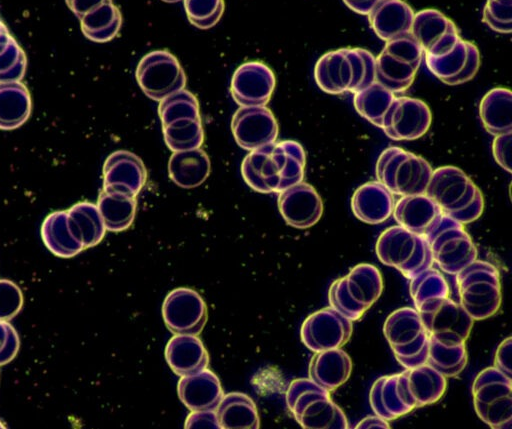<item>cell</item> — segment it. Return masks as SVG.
Listing matches in <instances>:
<instances>
[{"label":"cell","mask_w":512,"mask_h":429,"mask_svg":"<svg viewBox=\"0 0 512 429\" xmlns=\"http://www.w3.org/2000/svg\"><path fill=\"white\" fill-rule=\"evenodd\" d=\"M73 210L80 219L84 244L92 246L100 242L106 228L97 206L91 203H80Z\"/></svg>","instance_id":"f6af8a7d"},{"label":"cell","mask_w":512,"mask_h":429,"mask_svg":"<svg viewBox=\"0 0 512 429\" xmlns=\"http://www.w3.org/2000/svg\"><path fill=\"white\" fill-rule=\"evenodd\" d=\"M383 333L405 369L426 363L429 334L416 309L403 307L393 311L384 322Z\"/></svg>","instance_id":"30bf717a"},{"label":"cell","mask_w":512,"mask_h":429,"mask_svg":"<svg viewBox=\"0 0 512 429\" xmlns=\"http://www.w3.org/2000/svg\"><path fill=\"white\" fill-rule=\"evenodd\" d=\"M393 208V194L379 181L361 185L351 198L353 214L367 224L374 225L386 221L392 215Z\"/></svg>","instance_id":"4316f807"},{"label":"cell","mask_w":512,"mask_h":429,"mask_svg":"<svg viewBox=\"0 0 512 429\" xmlns=\"http://www.w3.org/2000/svg\"><path fill=\"white\" fill-rule=\"evenodd\" d=\"M423 57L429 71L447 85H460L470 81L480 67L477 46L462 38L446 54Z\"/></svg>","instance_id":"44dd1931"},{"label":"cell","mask_w":512,"mask_h":429,"mask_svg":"<svg viewBox=\"0 0 512 429\" xmlns=\"http://www.w3.org/2000/svg\"><path fill=\"white\" fill-rule=\"evenodd\" d=\"M79 20L84 36L97 43L115 38L123 22L119 8L112 1L93 9Z\"/></svg>","instance_id":"8d00e7d4"},{"label":"cell","mask_w":512,"mask_h":429,"mask_svg":"<svg viewBox=\"0 0 512 429\" xmlns=\"http://www.w3.org/2000/svg\"><path fill=\"white\" fill-rule=\"evenodd\" d=\"M410 35L424 55L448 53L461 38L454 22L437 9H423L414 14Z\"/></svg>","instance_id":"ac0fdd59"},{"label":"cell","mask_w":512,"mask_h":429,"mask_svg":"<svg viewBox=\"0 0 512 429\" xmlns=\"http://www.w3.org/2000/svg\"><path fill=\"white\" fill-rule=\"evenodd\" d=\"M188 21L199 29H209L221 19L224 0H183Z\"/></svg>","instance_id":"ee69618b"},{"label":"cell","mask_w":512,"mask_h":429,"mask_svg":"<svg viewBox=\"0 0 512 429\" xmlns=\"http://www.w3.org/2000/svg\"><path fill=\"white\" fill-rule=\"evenodd\" d=\"M8 33H9V31H8L7 27L0 19V38H2L4 35H6Z\"/></svg>","instance_id":"db71d44e"},{"label":"cell","mask_w":512,"mask_h":429,"mask_svg":"<svg viewBox=\"0 0 512 429\" xmlns=\"http://www.w3.org/2000/svg\"><path fill=\"white\" fill-rule=\"evenodd\" d=\"M410 295L416 308L424 302L449 295V287L442 274L432 267L410 279Z\"/></svg>","instance_id":"b9f144b4"},{"label":"cell","mask_w":512,"mask_h":429,"mask_svg":"<svg viewBox=\"0 0 512 429\" xmlns=\"http://www.w3.org/2000/svg\"><path fill=\"white\" fill-rule=\"evenodd\" d=\"M289 411L302 428L346 429L348 421L329 392L310 379L292 381L286 392Z\"/></svg>","instance_id":"277c9868"},{"label":"cell","mask_w":512,"mask_h":429,"mask_svg":"<svg viewBox=\"0 0 512 429\" xmlns=\"http://www.w3.org/2000/svg\"><path fill=\"white\" fill-rule=\"evenodd\" d=\"M109 1L112 0H65L68 8L78 19Z\"/></svg>","instance_id":"f907efd6"},{"label":"cell","mask_w":512,"mask_h":429,"mask_svg":"<svg viewBox=\"0 0 512 429\" xmlns=\"http://www.w3.org/2000/svg\"><path fill=\"white\" fill-rule=\"evenodd\" d=\"M475 411L493 429L512 425V379L494 366L483 369L472 385Z\"/></svg>","instance_id":"7c38bea8"},{"label":"cell","mask_w":512,"mask_h":429,"mask_svg":"<svg viewBox=\"0 0 512 429\" xmlns=\"http://www.w3.org/2000/svg\"><path fill=\"white\" fill-rule=\"evenodd\" d=\"M158 114L162 126L181 119H201L198 100L186 89L172 93L159 101Z\"/></svg>","instance_id":"60d3db41"},{"label":"cell","mask_w":512,"mask_h":429,"mask_svg":"<svg viewBox=\"0 0 512 429\" xmlns=\"http://www.w3.org/2000/svg\"><path fill=\"white\" fill-rule=\"evenodd\" d=\"M401 373L405 392L414 409L437 402L446 390V377L427 363Z\"/></svg>","instance_id":"83f0119b"},{"label":"cell","mask_w":512,"mask_h":429,"mask_svg":"<svg viewBox=\"0 0 512 429\" xmlns=\"http://www.w3.org/2000/svg\"><path fill=\"white\" fill-rule=\"evenodd\" d=\"M425 194L443 214L463 225L478 219L484 209L480 189L463 170L455 166L433 170Z\"/></svg>","instance_id":"3957f363"},{"label":"cell","mask_w":512,"mask_h":429,"mask_svg":"<svg viewBox=\"0 0 512 429\" xmlns=\"http://www.w3.org/2000/svg\"><path fill=\"white\" fill-rule=\"evenodd\" d=\"M353 331L352 321L331 307L309 315L301 326L303 344L314 353L341 348Z\"/></svg>","instance_id":"e0dca14e"},{"label":"cell","mask_w":512,"mask_h":429,"mask_svg":"<svg viewBox=\"0 0 512 429\" xmlns=\"http://www.w3.org/2000/svg\"><path fill=\"white\" fill-rule=\"evenodd\" d=\"M177 391L182 403L191 411L215 410L223 396L219 378L207 368L181 376Z\"/></svg>","instance_id":"cb8c5ba5"},{"label":"cell","mask_w":512,"mask_h":429,"mask_svg":"<svg viewBox=\"0 0 512 429\" xmlns=\"http://www.w3.org/2000/svg\"><path fill=\"white\" fill-rule=\"evenodd\" d=\"M416 310L429 336L444 343H465L473 326L474 320L448 296L428 300Z\"/></svg>","instance_id":"5bb4252c"},{"label":"cell","mask_w":512,"mask_h":429,"mask_svg":"<svg viewBox=\"0 0 512 429\" xmlns=\"http://www.w3.org/2000/svg\"><path fill=\"white\" fill-rule=\"evenodd\" d=\"M147 181L143 161L127 150L111 153L103 166V188H109L136 197Z\"/></svg>","instance_id":"603a6c76"},{"label":"cell","mask_w":512,"mask_h":429,"mask_svg":"<svg viewBox=\"0 0 512 429\" xmlns=\"http://www.w3.org/2000/svg\"><path fill=\"white\" fill-rule=\"evenodd\" d=\"M426 363L446 378L459 375L467 364L465 343H444L429 336Z\"/></svg>","instance_id":"74e56055"},{"label":"cell","mask_w":512,"mask_h":429,"mask_svg":"<svg viewBox=\"0 0 512 429\" xmlns=\"http://www.w3.org/2000/svg\"><path fill=\"white\" fill-rule=\"evenodd\" d=\"M220 428L258 429L260 419L254 401L241 392H231L222 396L215 410Z\"/></svg>","instance_id":"d6a6232c"},{"label":"cell","mask_w":512,"mask_h":429,"mask_svg":"<svg viewBox=\"0 0 512 429\" xmlns=\"http://www.w3.org/2000/svg\"><path fill=\"white\" fill-rule=\"evenodd\" d=\"M369 402L373 412L387 421L414 409L405 392L402 373L378 378L371 387Z\"/></svg>","instance_id":"484cf974"},{"label":"cell","mask_w":512,"mask_h":429,"mask_svg":"<svg viewBox=\"0 0 512 429\" xmlns=\"http://www.w3.org/2000/svg\"><path fill=\"white\" fill-rule=\"evenodd\" d=\"M161 1L166 2V3H177L182 0H161Z\"/></svg>","instance_id":"11a10c76"},{"label":"cell","mask_w":512,"mask_h":429,"mask_svg":"<svg viewBox=\"0 0 512 429\" xmlns=\"http://www.w3.org/2000/svg\"><path fill=\"white\" fill-rule=\"evenodd\" d=\"M31 97L20 81L0 83V129L20 127L31 114Z\"/></svg>","instance_id":"e575fe53"},{"label":"cell","mask_w":512,"mask_h":429,"mask_svg":"<svg viewBox=\"0 0 512 429\" xmlns=\"http://www.w3.org/2000/svg\"><path fill=\"white\" fill-rule=\"evenodd\" d=\"M135 76L143 93L154 101L185 89L187 81L180 62L168 50H154L144 55Z\"/></svg>","instance_id":"4fadbf2b"},{"label":"cell","mask_w":512,"mask_h":429,"mask_svg":"<svg viewBox=\"0 0 512 429\" xmlns=\"http://www.w3.org/2000/svg\"><path fill=\"white\" fill-rule=\"evenodd\" d=\"M164 141L173 151L200 148L204 142L201 119H181L162 126Z\"/></svg>","instance_id":"ab89813d"},{"label":"cell","mask_w":512,"mask_h":429,"mask_svg":"<svg viewBox=\"0 0 512 429\" xmlns=\"http://www.w3.org/2000/svg\"><path fill=\"white\" fill-rule=\"evenodd\" d=\"M460 305L473 320L494 315L501 305L498 269L491 263L475 260L456 274Z\"/></svg>","instance_id":"8992f818"},{"label":"cell","mask_w":512,"mask_h":429,"mask_svg":"<svg viewBox=\"0 0 512 429\" xmlns=\"http://www.w3.org/2000/svg\"><path fill=\"white\" fill-rule=\"evenodd\" d=\"M352 372V360L341 348L316 352L309 364V379L328 392L343 385Z\"/></svg>","instance_id":"f546056e"},{"label":"cell","mask_w":512,"mask_h":429,"mask_svg":"<svg viewBox=\"0 0 512 429\" xmlns=\"http://www.w3.org/2000/svg\"><path fill=\"white\" fill-rule=\"evenodd\" d=\"M383 291L380 271L362 263L335 280L328 293L330 307L350 321H356L378 300Z\"/></svg>","instance_id":"5b68a950"},{"label":"cell","mask_w":512,"mask_h":429,"mask_svg":"<svg viewBox=\"0 0 512 429\" xmlns=\"http://www.w3.org/2000/svg\"><path fill=\"white\" fill-rule=\"evenodd\" d=\"M276 77L272 69L260 61H248L234 71L230 93L240 106H265L274 92Z\"/></svg>","instance_id":"d6986e66"},{"label":"cell","mask_w":512,"mask_h":429,"mask_svg":"<svg viewBox=\"0 0 512 429\" xmlns=\"http://www.w3.org/2000/svg\"><path fill=\"white\" fill-rule=\"evenodd\" d=\"M423 56L410 33L387 41L375 57V82L394 94L406 91L416 77Z\"/></svg>","instance_id":"8fae6325"},{"label":"cell","mask_w":512,"mask_h":429,"mask_svg":"<svg viewBox=\"0 0 512 429\" xmlns=\"http://www.w3.org/2000/svg\"><path fill=\"white\" fill-rule=\"evenodd\" d=\"M185 428H220L214 410L192 411L185 421Z\"/></svg>","instance_id":"c3c4849f"},{"label":"cell","mask_w":512,"mask_h":429,"mask_svg":"<svg viewBox=\"0 0 512 429\" xmlns=\"http://www.w3.org/2000/svg\"><path fill=\"white\" fill-rule=\"evenodd\" d=\"M392 214L399 226L424 236L442 212L426 194H416L401 196L394 204Z\"/></svg>","instance_id":"4dcf8cb0"},{"label":"cell","mask_w":512,"mask_h":429,"mask_svg":"<svg viewBox=\"0 0 512 429\" xmlns=\"http://www.w3.org/2000/svg\"><path fill=\"white\" fill-rule=\"evenodd\" d=\"M355 428L367 429V428H382L388 429L390 428L387 420L379 417L378 415L367 416L363 420H361Z\"/></svg>","instance_id":"f5cc1de1"},{"label":"cell","mask_w":512,"mask_h":429,"mask_svg":"<svg viewBox=\"0 0 512 429\" xmlns=\"http://www.w3.org/2000/svg\"><path fill=\"white\" fill-rule=\"evenodd\" d=\"M424 237L433 263L445 273L456 275L477 259V249L463 224L443 213L435 219Z\"/></svg>","instance_id":"ba28073f"},{"label":"cell","mask_w":512,"mask_h":429,"mask_svg":"<svg viewBox=\"0 0 512 429\" xmlns=\"http://www.w3.org/2000/svg\"><path fill=\"white\" fill-rule=\"evenodd\" d=\"M231 130L236 143L248 151L271 144L278 137V123L266 106L240 107L232 117Z\"/></svg>","instance_id":"ffe728a7"},{"label":"cell","mask_w":512,"mask_h":429,"mask_svg":"<svg viewBox=\"0 0 512 429\" xmlns=\"http://www.w3.org/2000/svg\"><path fill=\"white\" fill-rule=\"evenodd\" d=\"M314 79L328 94H354L375 82V56L363 48L329 51L317 60Z\"/></svg>","instance_id":"7a4b0ae2"},{"label":"cell","mask_w":512,"mask_h":429,"mask_svg":"<svg viewBox=\"0 0 512 429\" xmlns=\"http://www.w3.org/2000/svg\"><path fill=\"white\" fill-rule=\"evenodd\" d=\"M278 209L285 222L297 229L315 225L323 213V202L315 188L299 182L278 195Z\"/></svg>","instance_id":"7402d4cb"},{"label":"cell","mask_w":512,"mask_h":429,"mask_svg":"<svg viewBox=\"0 0 512 429\" xmlns=\"http://www.w3.org/2000/svg\"><path fill=\"white\" fill-rule=\"evenodd\" d=\"M165 359L178 376H186L207 368L209 356L197 335L175 334L165 348Z\"/></svg>","instance_id":"f1b7e54d"},{"label":"cell","mask_w":512,"mask_h":429,"mask_svg":"<svg viewBox=\"0 0 512 429\" xmlns=\"http://www.w3.org/2000/svg\"><path fill=\"white\" fill-rule=\"evenodd\" d=\"M512 131L495 136L492 152L495 161L508 173H511Z\"/></svg>","instance_id":"7dc6e473"},{"label":"cell","mask_w":512,"mask_h":429,"mask_svg":"<svg viewBox=\"0 0 512 429\" xmlns=\"http://www.w3.org/2000/svg\"><path fill=\"white\" fill-rule=\"evenodd\" d=\"M414 14L403 0H378L367 17L374 33L387 42L410 33Z\"/></svg>","instance_id":"d4e9b609"},{"label":"cell","mask_w":512,"mask_h":429,"mask_svg":"<svg viewBox=\"0 0 512 429\" xmlns=\"http://www.w3.org/2000/svg\"><path fill=\"white\" fill-rule=\"evenodd\" d=\"M432 114L428 105L417 98H394L382 122L381 129L391 139L412 141L422 137L430 128Z\"/></svg>","instance_id":"2e32d148"},{"label":"cell","mask_w":512,"mask_h":429,"mask_svg":"<svg viewBox=\"0 0 512 429\" xmlns=\"http://www.w3.org/2000/svg\"><path fill=\"white\" fill-rule=\"evenodd\" d=\"M136 197L109 188H103L97 208L105 228L119 232L129 228L136 213Z\"/></svg>","instance_id":"d590c367"},{"label":"cell","mask_w":512,"mask_h":429,"mask_svg":"<svg viewBox=\"0 0 512 429\" xmlns=\"http://www.w3.org/2000/svg\"><path fill=\"white\" fill-rule=\"evenodd\" d=\"M432 172L424 158L397 146L384 149L375 167L377 181L398 196L425 194Z\"/></svg>","instance_id":"52a82bcc"},{"label":"cell","mask_w":512,"mask_h":429,"mask_svg":"<svg viewBox=\"0 0 512 429\" xmlns=\"http://www.w3.org/2000/svg\"><path fill=\"white\" fill-rule=\"evenodd\" d=\"M512 94L507 88L488 91L479 104V115L485 130L491 135L512 131Z\"/></svg>","instance_id":"836d02e7"},{"label":"cell","mask_w":512,"mask_h":429,"mask_svg":"<svg viewBox=\"0 0 512 429\" xmlns=\"http://www.w3.org/2000/svg\"><path fill=\"white\" fill-rule=\"evenodd\" d=\"M395 94L377 82L357 91L353 96V104L360 116L371 124L381 128Z\"/></svg>","instance_id":"f35d334b"},{"label":"cell","mask_w":512,"mask_h":429,"mask_svg":"<svg viewBox=\"0 0 512 429\" xmlns=\"http://www.w3.org/2000/svg\"><path fill=\"white\" fill-rule=\"evenodd\" d=\"M162 316L173 334L198 335L207 321V306L195 290L176 288L165 297Z\"/></svg>","instance_id":"9a60e30c"},{"label":"cell","mask_w":512,"mask_h":429,"mask_svg":"<svg viewBox=\"0 0 512 429\" xmlns=\"http://www.w3.org/2000/svg\"><path fill=\"white\" fill-rule=\"evenodd\" d=\"M483 22L493 31L509 34L512 31V0H487Z\"/></svg>","instance_id":"bcb514c9"},{"label":"cell","mask_w":512,"mask_h":429,"mask_svg":"<svg viewBox=\"0 0 512 429\" xmlns=\"http://www.w3.org/2000/svg\"><path fill=\"white\" fill-rule=\"evenodd\" d=\"M343 2L350 10L367 16L378 0H343Z\"/></svg>","instance_id":"816d5d0a"},{"label":"cell","mask_w":512,"mask_h":429,"mask_svg":"<svg viewBox=\"0 0 512 429\" xmlns=\"http://www.w3.org/2000/svg\"><path fill=\"white\" fill-rule=\"evenodd\" d=\"M306 154L293 140L273 142L244 157L241 174L246 184L260 193H279L304 178Z\"/></svg>","instance_id":"6da1fadb"},{"label":"cell","mask_w":512,"mask_h":429,"mask_svg":"<svg viewBox=\"0 0 512 429\" xmlns=\"http://www.w3.org/2000/svg\"><path fill=\"white\" fill-rule=\"evenodd\" d=\"M375 251L383 264L394 267L408 279L433 264L425 237L399 225L389 227L380 234Z\"/></svg>","instance_id":"9c48e42d"},{"label":"cell","mask_w":512,"mask_h":429,"mask_svg":"<svg viewBox=\"0 0 512 429\" xmlns=\"http://www.w3.org/2000/svg\"><path fill=\"white\" fill-rule=\"evenodd\" d=\"M26 69L23 49L10 35L0 38V83L20 81Z\"/></svg>","instance_id":"7bdbcfd3"},{"label":"cell","mask_w":512,"mask_h":429,"mask_svg":"<svg viewBox=\"0 0 512 429\" xmlns=\"http://www.w3.org/2000/svg\"><path fill=\"white\" fill-rule=\"evenodd\" d=\"M511 351H512V341L511 337H507L503 340L498 346L495 358H494V367L506 374L507 376L512 378V369H511Z\"/></svg>","instance_id":"681fc988"},{"label":"cell","mask_w":512,"mask_h":429,"mask_svg":"<svg viewBox=\"0 0 512 429\" xmlns=\"http://www.w3.org/2000/svg\"><path fill=\"white\" fill-rule=\"evenodd\" d=\"M210 171V159L201 148L173 152L168 162L170 179L185 189L201 185Z\"/></svg>","instance_id":"1f68e13d"}]
</instances>
